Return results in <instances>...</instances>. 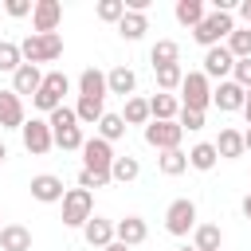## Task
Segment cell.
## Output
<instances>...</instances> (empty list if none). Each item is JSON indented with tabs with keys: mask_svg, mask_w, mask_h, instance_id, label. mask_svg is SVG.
I'll return each instance as SVG.
<instances>
[{
	"mask_svg": "<svg viewBox=\"0 0 251 251\" xmlns=\"http://www.w3.org/2000/svg\"><path fill=\"white\" fill-rule=\"evenodd\" d=\"M106 184H110V176H102V173H90V169L78 173V188H86V192L90 188H106Z\"/></svg>",
	"mask_w": 251,
	"mask_h": 251,
	"instance_id": "38",
	"label": "cell"
},
{
	"mask_svg": "<svg viewBox=\"0 0 251 251\" xmlns=\"http://www.w3.org/2000/svg\"><path fill=\"white\" fill-rule=\"evenodd\" d=\"M243 114H247V126H251V90H247V102H243Z\"/></svg>",
	"mask_w": 251,
	"mask_h": 251,
	"instance_id": "45",
	"label": "cell"
},
{
	"mask_svg": "<svg viewBox=\"0 0 251 251\" xmlns=\"http://www.w3.org/2000/svg\"><path fill=\"white\" fill-rule=\"evenodd\" d=\"M216 161H220L216 141H200V145H192V149H188V169H196V173H212V169H216Z\"/></svg>",
	"mask_w": 251,
	"mask_h": 251,
	"instance_id": "23",
	"label": "cell"
},
{
	"mask_svg": "<svg viewBox=\"0 0 251 251\" xmlns=\"http://www.w3.org/2000/svg\"><path fill=\"white\" fill-rule=\"evenodd\" d=\"M126 126H149L153 114H149V98H126V110H122Z\"/></svg>",
	"mask_w": 251,
	"mask_h": 251,
	"instance_id": "29",
	"label": "cell"
},
{
	"mask_svg": "<svg viewBox=\"0 0 251 251\" xmlns=\"http://www.w3.org/2000/svg\"><path fill=\"white\" fill-rule=\"evenodd\" d=\"M165 231L169 235H188V231H196V204L188 200V196H180V200H173L169 204V212H165Z\"/></svg>",
	"mask_w": 251,
	"mask_h": 251,
	"instance_id": "7",
	"label": "cell"
},
{
	"mask_svg": "<svg viewBox=\"0 0 251 251\" xmlns=\"http://www.w3.org/2000/svg\"><path fill=\"white\" fill-rule=\"evenodd\" d=\"M20 55H24V63H31V67L51 63V59L63 55V35H59V31H51V35H35V31H31V35L20 43Z\"/></svg>",
	"mask_w": 251,
	"mask_h": 251,
	"instance_id": "3",
	"label": "cell"
},
{
	"mask_svg": "<svg viewBox=\"0 0 251 251\" xmlns=\"http://www.w3.org/2000/svg\"><path fill=\"white\" fill-rule=\"evenodd\" d=\"M122 16H126V0H98V20L118 24Z\"/></svg>",
	"mask_w": 251,
	"mask_h": 251,
	"instance_id": "37",
	"label": "cell"
},
{
	"mask_svg": "<svg viewBox=\"0 0 251 251\" xmlns=\"http://www.w3.org/2000/svg\"><path fill=\"white\" fill-rule=\"evenodd\" d=\"M180 251H196V247H180Z\"/></svg>",
	"mask_w": 251,
	"mask_h": 251,
	"instance_id": "48",
	"label": "cell"
},
{
	"mask_svg": "<svg viewBox=\"0 0 251 251\" xmlns=\"http://www.w3.org/2000/svg\"><path fill=\"white\" fill-rule=\"evenodd\" d=\"M4 157H8V145H4V141H0V165H4Z\"/></svg>",
	"mask_w": 251,
	"mask_h": 251,
	"instance_id": "47",
	"label": "cell"
},
{
	"mask_svg": "<svg viewBox=\"0 0 251 251\" xmlns=\"http://www.w3.org/2000/svg\"><path fill=\"white\" fill-rule=\"evenodd\" d=\"M180 106L196 110V114H204L212 106V78L204 71H188L184 75V82H180Z\"/></svg>",
	"mask_w": 251,
	"mask_h": 251,
	"instance_id": "4",
	"label": "cell"
},
{
	"mask_svg": "<svg viewBox=\"0 0 251 251\" xmlns=\"http://www.w3.org/2000/svg\"><path fill=\"white\" fill-rule=\"evenodd\" d=\"M98 137L102 141H118V137H126V118L122 114H102V122H98Z\"/></svg>",
	"mask_w": 251,
	"mask_h": 251,
	"instance_id": "32",
	"label": "cell"
},
{
	"mask_svg": "<svg viewBox=\"0 0 251 251\" xmlns=\"http://www.w3.org/2000/svg\"><path fill=\"white\" fill-rule=\"evenodd\" d=\"M220 251H224V247H220Z\"/></svg>",
	"mask_w": 251,
	"mask_h": 251,
	"instance_id": "49",
	"label": "cell"
},
{
	"mask_svg": "<svg viewBox=\"0 0 251 251\" xmlns=\"http://www.w3.org/2000/svg\"><path fill=\"white\" fill-rule=\"evenodd\" d=\"M231 31H235V20H231L227 12H208V16L200 20V27H192V39L208 51V47H220Z\"/></svg>",
	"mask_w": 251,
	"mask_h": 251,
	"instance_id": "2",
	"label": "cell"
},
{
	"mask_svg": "<svg viewBox=\"0 0 251 251\" xmlns=\"http://www.w3.org/2000/svg\"><path fill=\"white\" fill-rule=\"evenodd\" d=\"M114 239H118V243H126V247H137V243H145V239H149V224H145L141 216H126V220H118V224H114Z\"/></svg>",
	"mask_w": 251,
	"mask_h": 251,
	"instance_id": "15",
	"label": "cell"
},
{
	"mask_svg": "<svg viewBox=\"0 0 251 251\" xmlns=\"http://www.w3.org/2000/svg\"><path fill=\"white\" fill-rule=\"evenodd\" d=\"M4 12L20 20V16H31V12H35V4H31V0H4Z\"/></svg>",
	"mask_w": 251,
	"mask_h": 251,
	"instance_id": "40",
	"label": "cell"
},
{
	"mask_svg": "<svg viewBox=\"0 0 251 251\" xmlns=\"http://www.w3.org/2000/svg\"><path fill=\"white\" fill-rule=\"evenodd\" d=\"M63 20V4L59 0H35V12H31V27L35 35H51Z\"/></svg>",
	"mask_w": 251,
	"mask_h": 251,
	"instance_id": "12",
	"label": "cell"
},
{
	"mask_svg": "<svg viewBox=\"0 0 251 251\" xmlns=\"http://www.w3.org/2000/svg\"><path fill=\"white\" fill-rule=\"evenodd\" d=\"M24 102L16 90H0V129H24Z\"/></svg>",
	"mask_w": 251,
	"mask_h": 251,
	"instance_id": "16",
	"label": "cell"
},
{
	"mask_svg": "<svg viewBox=\"0 0 251 251\" xmlns=\"http://www.w3.org/2000/svg\"><path fill=\"white\" fill-rule=\"evenodd\" d=\"M235 12H239V20L251 27V0H239V8H235Z\"/></svg>",
	"mask_w": 251,
	"mask_h": 251,
	"instance_id": "42",
	"label": "cell"
},
{
	"mask_svg": "<svg viewBox=\"0 0 251 251\" xmlns=\"http://www.w3.org/2000/svg\"><path fill=\"white\" fill-rule=\"evenodd\" d=\"M24 67V55H20V43H12V39H0V71H20Z\"/></svg>",
	"mask_w": 251,
	"mask_h": 251,
	"instance_id": "36",
	"label": "cell"
},
{
	"mask_svg": "<svg viewBox=\"0 0 251 251\" xmlns=\"http://www.w3.org/2000/svg\"><path fill=\"white\" fill-rule=\"evenodd\" d=\"M106 94H110L106 75H102L98 67H86V71L78 75V98H106Z\"/></svg>",
	"mask_w": 251,
	"mask_h": 251,
	"instance_id": "19",
	"label": "cell"
},
{
	"mask_svg": "<svg viewBox=\"0 0 251 251\" xmlns=\"http://www.w3.org/2000/svg\"><path fill=\"white\" fill-rule=\"evenodd\" d=\"M137 176H141V165H137V157H114L110 180H118V184H129V180H137Z\"/></svg>",
	"mask_w": 251,
	"mask_h": 251,
	"instance_id": "31",
	"label": "cell"
},
{
	"mask_svg": "<svg viewBox=\"0 0 251 251\" xmlns=\"http://www.w3.org/2000/svg\"><path fill=\"white\" fill-rule=\"evenodd\" d=\"M180 137H184L180 122H149V126H145V145H153V149H161V153L180 149Z\"/></svg>",
	"mask_w": 251,
	"mask_h": 251,
	"instance_id": "10",
	"label": "cell"
},
{
	"mask_svg": "<svg viewBox=\"0 0 251 251\" xmlns=\"http://www.w3.org/2000/svg\"><path fill=\"white\" fill-rule=\"evenodd\" d=\"M176 122H180V129H204V114L184 110V106H180V118H176Z\"/></svg>",
	"mask_w": 251,
	"mask_h": 251,
	"instance_id": "41",
	"label": "cell"
},
{
	"mask_svg": "<svg viewBox=\"0 0 251 251\" xmlns=\"http://www.w3.org/2000/svg\"><path fill=\"white\" fill-rule=\"evenodd\" d=\"M149 114H153V122H176L180 118V98L161 90V94L149 98Z\"/></svg>",
	"mask_w": 251,
	"mask_h": 251,
	"instance_id": "20",
	"label": "cell"
},
{
	"mask_svg": "<svg viewBox=\"0 0 251 251\" xmlns=\"http://www.w3.org/2000/svg\"><path fill=\"white\" fill-rule=\"evenodd\" d=\"M192 247H196V251H220V247H224V231H220V224H196V231H192Z\"/></svg>",
	"mask_w": 251,
	"mask_h": 251,
	"instance_id": "25",
	"label": "cell"
},
{
	"mask_svg": "<svg viewBox=\"0 0 251 251\" xmlns=\"http://www.w3.org/2000/svg\"><path fill=\"white\" fill-rule=\"evenodd\" d=\"M75 114H78V122H82V126H98L106 110H102V98H78Z\"/></svg>",
	"mask_w": 251,
	"mask_h": 251,
	"instance_id": "33",
	"label": "cell"
},
{
	"mask_svg": "<svg viewBox=\"0 0 251 251\" xmlns=\"http://www.w3.org/2000/svg\"><path fill=\"white\" fill-rule=\"evenodd\" d=\"M157 165H161L165 176H180V173L188 169V153H184V149H169V153H161Z\"/></svg>",
	"mask_w": 251,
	"mask_h": 251,
	"instance_id": "34",
	"label": "cell"
},
{
	"mask_svg": "<svg viewBox=\"0 0 251 251\" xmlns=\"http://www.w3.org/2000/svg\"><path fill=\"white\" fill-rule=\"evenodd\" d=\"M71 90V78L63 75V71H47L43 75V86H39V94L31 98L35 102V110H43V114H55L59 106H63V94Z\"/></svg>",
	"mask_w": 251,
	"mask_h": 251,
	"instance_id": "5",
	"label": "cell"
},
{
	"mask_svg": "<svg viewBox=\"0 0 251 251\" xmlns=\"http://www.w3.org/2000/svg\"><path fill=\"white\" fill-rule=\"evenodd\" d=\"M20 137H24V149H27L31 157H43V153L55 145V133H51V126H47L43 118H31V122H24Z\"/></svg>",
	"mask_w": 251,
	"mask_h": 251,
	"instance_id": "9",
	"label": "cell"
},
{
	"mask_svg": "<svg viewBox=\"0 0 251 251\" xmlns=\"http://www.w3.org/2000/svg\"><path fill=\"white\" fill-rule=\"evenodd\" d=\"M227 51H231L235 59H251V27H235V31L227 35Z\"/></svg>",
	"mask_w": 251,
	"mask_h": 251,
	"instance_id": "35",
	"label": "cell"
},
{
	"mask_svg": "<svg viewBox=\"0 0 251 251\" xmlns=\"http://www.w3.org/2000/svg\"><path fill=\"white\" fill-rule=\"evenodd\" d=\"M231 71H235V55L227 51V43L204 51V75H208V78H220V82H224Z\"/></svg>",
	"mask_w": 251,
	"mask_h": 251,
	"instance_id": "13",
	"label": "cell"
},
{
	"mask_svg": "<svg viewBox=\"0 0 251 251\" xmlns=\"http://www.w3.org/2000/svg\"><path fill=\"white\" fill-rule=\"evenodd\" d=\"M47 126H51V133H55V145H59V149H78V153H82L86 137H82V126H78L75 106H59L55 114H47Z\"/></svg>",
	"mask_w": 251,
	"mask_h": 251,
	"instance_id": "1",
	"label": "cell"
},
{
	"mask_svg": "<svg viewBox=\"0 0 251 251\" xmlns=\"http://www.w3.org/2000/svg\"><path fill=\"white\" fill-rule=\"evenodd\" d=\"M149 63H153V71H157V67H169V63H180V47H176L173 39H157V43L149 47Z\"/></svg>",
	"mask_w": 251,
	"mask_h": 251,
	"instance_id": "28",
	"label": "cell"
},
{
	"mask_svg": "<svg viewBox=\"0 0 251 251\" xmlns=\"http://www.w3.org/2000/svg\"><path fill=\"white\" fill-rule=\"evenodd\" d=\"M216 153H220L224 161L243 157V153H247V149H243V133H239V129H220V137H216Z\"/></svg>",
	"mask_w": 251,
	"mask_h": 251,
	"instance_id": "26",
	"label": "cell"
},
{
	"mask_svg": "<svg viewBox=\"0 0 251 251\" xmlns=\"http://www.w3.org/2000/svg\"><path fill=\"white\" fill-rule=\"evenodd\" d=\"M231 78H235L243 90H251V59H235V71H231Z\"/></svg>",
	"mask_w": 251,
	"mask_h": 251,
	"instance_id": "39",
	"label": "cell"
},
{
	"mask_svg": "<svg viewBox=\"0 0 251 251\" xmlns=\"http://www.w3.org/2000/svg\"><path fill=\"white\" fill-rule=\"evenodd\" d=\"M243 149H251V126L243 129Z\"/></svg>",
	"mask_w": 251,
	"mask_h": 251,
	"instance_id": "46",
	"label": "cell"
},
{
	"mask_svg": "<svg viewBox=\"0 0 251 251\" xmlns=\"http://www.w3.org/2000/svg\"><path fill=\"white\" fill-rule=\"evenodd\" d=\"M153 75H157V86H161L165 94H173V90H180V82H184V67H180V63H169V67H157Z\"/></svg>",
	"mask_w": 251,
	"mask_h": 251,
	"instance_id": "30",
	"label": "cell"
},
{
	"mask_svg": "<svg viewBox=\"0 0 251 251\" xmlns=\"http://www.w3.org/2000/svg\"><path fill=\"white\" fill-rule=\"evenodd\" d=\"M176 24H184V27H200V20L208 16L204 12V0H176Z\"/></svg>",
	"mask_w": 251,
	"mask_h": 251,
	"instance_id": "27",
	"label": "cell"
},
{
	"mask_svg": "<svg viewBox=\"0 0 251 251\" xmlns=\"http://www.w3.org/2000/svg\"><path fill=\"white\" fill-rule=\"evenodd\" d=\"M106 86H110V94L133 98V90H137V75H133L129 67H114V71H106Z\"/></svg>",
	"mask_w": 251,
	"mask_h": 251,
	"instance_id": "22",
	"label": "cell"
},
{
	"mask_svg": "<svg viewBox=\"0 0 251 251\" xmlns=\"http://www.w3.org/2000/svg\"><path fill=\"white\" fill-rule=\"evenodd\" d=\"M82 239L90 247H110L114 243V220H102V216H90L82 224Z\"/></svg>",
	"mask_w": 251,
	"mask_h": 251,
	"instance_id": "17",
	"label": "cell"
},
{
	"mask_svg": "<svg viewBox=\"0 0 251 251\" xmlns=\"http://www.w3.org/2000/svg\"><path fill=\"white\" fill-rule=\"evenodd\" d=\"M39 86H43V71H39V67H31V63H24V67L12 75V90H16L20 98H24V94H31V98H35V94H39Z\"/></svg>",
	"mask_w": 251,
	"mask_h": 251,
	"instance_id": "18",
	"label": "cell"
},
{
	"mask_svg": "<svg viewBox=\"0 0 251 251\" xmlns=\"http://www.w3.org/2000/svg\"><path fill=\"white\" fill-rule=\"evenodd\" d=\"M243 216H247V220H251V192H247V196H243Z\"/></svg>",
	"mask_w": 251,
	"mask_h": 251,
	"instance_id": "44",
	"label": "cell"
},
{
	"mask_svg": "<svg viewBox=\"0 0 251 251\" xmlns=\"http://www.w3.org/2000/svg\"><path fill=\"white\" fill-rule=\"evenodd\" d=\"M145 31H149V16H145V12H126V16L118 20V35L129 39V43H137Z\"/></svg>",
	"mask_w": 251,
	"mask_h": 251,
	"instance_id": "24",
	"label": "cell"
},
{
	"mask_svg": "<svg viewBox=\"0 0 251 251\" xmlns=\"http://www.w3.org/2000/svg\"><path fill=\"white\" fill-rule=\"evenodd\" d=\"M82 169L110 176V169H114V145L102 141V137H86V145H82Z\"/></svg>",
	"mask_w": 251,
	"mask_h": 251,
	"instance_id": "8",
	"label": "cell"
},
{
	"mask_svg": "<svg viewBox=\"0 0 251 251\" xmlns=\"http://www.w3.org/2000/svg\"><path fill=\"white\" fill-rule=\"evenodd\" d=\"M31 200H39V204H59L63 196H67V188H63V176H55V173H39V176H31Z\"/></svg>",
	"mask_w": 251,
	"mask_h": 251,
	"instance_id": "11",
	"label": "cell"
},
{
	"mask_svg": "<svg viewBox=\"0 0 251 251\" xmlns=\"http://www.w3.org/2000/svg\"><path fill=\"white\" fill-rule=\"evenodd\" d=\"M0 251H31V231L24 224H4L0 227Z\"/></svg>",
	"mask_w": 251,
	"mask_h": 251,
	"instance_id": "21",
	"label": "cell"
},
{
	"mask_svg": "<svg viewBox=\"0 0 251 251\" xmlns=\"http://www.w3.org/2000/svg\"><path fill=\"white\" fill-rule=\"evenodd\" d=\"M90 216H94V192L67 188V196H63V224L67 227H82Z\"/></svg>",
	"mask_w": 251,
	"mask_h": 251,
	"instance_id": "6",
	"label": "cell"
},
{
	"mask_svg": "<svg viewBox=\"0 0 251 251\" xmlns=\"http://www.w3.org/2000/svg\"><path fill=\"white\" fill-rule=\"evenodd\" d=\"M243 102H247V90H243L235 78H224V82L212 90V106H220L224 114H231V110H243Z\"/></svg>",
	"mask_w": 251,
	"mask_h": 251,
	"instance_id": "14",
	"label": "cell"
},
{
	"mask_svg": "<svg viewBox=\"0 0 251 251\" xmlns=\"http://www.w3.org/2000/svg\"><path fill=\"white\" fill-rule=\"evenodd\" d=\"M102 251H133V247H126V243H118V239H114V243H110V247H102Z\"/></svg>",
	"mask_w": 251,
	"mask_h": 251,
	"instance_id": "43",
	"label": "cell"
}]
</instances>
